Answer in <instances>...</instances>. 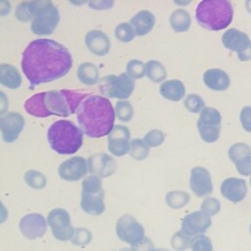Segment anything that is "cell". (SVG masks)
<instances>
[{
	"label": "cell",
	"mask_w": 251,
	"mask_h": 251,
	"mask_svg": "<svg viewBox=\"0 0 251 251\" xmlns=\"http://www.w3.org/2000/svg\"><path fill=\"white\" fill-rule=\"evenodd\" d=\"M22 70L29 82V88L56 80L69 73L73 66L70 51L61 43L39 38L25 47L22 57Z\"/></svg>",
	"instance_id": "1"
},
{
	"label": "cell",
	"mask_w": 251,
	"mask_h": 251,
	"mask_svg": "<svg viewBox=\"0 0 251 251\" xmlns=\"http://www.w3.org/2000/svg\"><path fill=\"white\" fill-rule=\"evenodd\" d=\"M86 96L85 92L61 89L36 93L25 103V112L37 118L49 116L69 117L77 111Z\"/></svg>",
	"instance_id": "2"
},
{
	"label": "cell",
	"mask_w": 251,
	"mask_h": 251,
	"mask_svg": "<svg viewBox=\"0 0 251 251\" xmlns=\"http://www.w3.org/2000/svg\"><path fill=\"white\" fill-rule=\"evenodd\" d=\"M76 120L86 136L99 138L109 135L114 128L115 109L106 97L90 95L77 108Z\"/></svg>",
	"instance_id": "3"
},
{
	"label": "cell",
	"mask_w": 251,
	"mask_h": 251,
	"mask_svg": "<svg viewBox=\"0 0 251 251\" xmlns=\"http://www.w3.org/2000/svg\"><path fill=\"white\" fill-rule=\"evenodd\" d=\"M16 18L22 22H30L34 34H52L60 21V14L51 1L22 2L16 8Z\"/></svg>",
	"instance_id": "4"
},
{
	"label": "cell",
	"mask_w": 251,
	"mask_h": 251,
	"mask_svg": "<svg viewBox=\"0 0 251 251\" xmlns=\"http://www.w3.org/2000/svg\"><path fill=\"white\" fill-rule=\"evenodd\" d=\"M82 139V130L68 120L56 121L47 131V140L51 149L61 155L75 153L80 148Z\"/></svg>",
	"instance_id": "5"
},
{
	"label": "cell",
	"mask_w": 251,
	"mask_h": 251,
	"mask_svg": "<svg viewBox=\"0 0 251 251\" xmlns=\"http://www.w3.org/2000/svg\"><path fill=\"white\" fill-rule=\"evenodd\" d=\"M198 24L209 30H221L229 25L233 17V8L226 0L201 1L196 8Z\"/></svg>",
	"instance_id": "6"
},
{
	"label": "cell",
	"mask_w": 251,
	"mask_h": 251,
	"mask_svg": "<svg viewBox=\"0 0 251 251\" xmlns=\"http://www.w3.org/2000/svg\"><path fill=\"white\" fill-rule=\"evenodd\" d=\"M80 207L92 216H99L105 211L104 190L99 176L91 175L82 180Z\"/></svg>",
	"instance_id": "7"
},
{
	"label": "cell",
	"mask_w": 251,
	"mask_h": 251,
	"mask_svg": "<svg viewBox=\"0 0 251 251\" xmlns=\"http://www.w3.org/2000/svg\"><path fill=\"white\" fill-rule=\"evenodd\" d=\"M133 89L134 81L126 73L119 75H106L102 77L99 82V90L101 93L110 98L126 99L131 95Z\"/></svg>",
	"instance_id": "8"
},
{
	"label": "cell",
	"mask_w": 251,
	"mask_h": 251,
	"mask_svg": "<svg viewBox=\"0 0 251 251\" xmlns=\"http://www.w3.org/2000/svg\"><path fill=\"white\" fill-rule=\"evenodd\" d=\"M222 117L220 112L212 107H205L197 121V128L200 137L207 143H213L218 140L221 133Z\"/></svg>",
	"instance_id": "9"
},
{
	"label": "cell",
	"mask_w": 251,
	"mask_h": 251,
	"mask_svg": "<svg viewBox=\"0 0 251 251\" xmlns=\"http://www.w3.org/2000/svg\"><path fill=\"white\" fill-rule=\"evenodd\" d=\"M118 237L131 247L137 245L145 238V231L141 224L130 215H123L116 223Z\"/></svg>",
	"instance_id": "10"
},
{
	"label": "cell",
	"mask_w": 251,
	"mask_h": 251,
	"mask_svg": "<svg viewBox=\"0 0 251 251\" xmlns=\"http://www.w3.org/2000/svg\"><path fill=\"white\" fill-rule=\"evenodd\" d=\"M47 224L52 231L53 236L60 241L71 240L75 228L71 223V217L67 210L55 208L47 216Z\"/></svg>",
	"instance_id": "11"
},
{
	"label": "cell",
	"mask_w": 251,
	"mask_h": 251,
	"mask_svg": "<svg viewBox=\"0 0 251 251\" xmlns=\"http://www.w3.org/2000/svg\"><path fill=\"white\" fill-rule=\"evenodd\" d=\"M222 42L226 49L237 52L240 61L251 59V40L246 33L236 28H229L223 34Z\"/></svg>",
	"instance_id": "12"
},
{
	"label": "cell",
	"mask_w": 251,
	"mask_h": 251,
	"mask_svg": "<svg viewBox=\"0 0 251 251\" xmlns=\"http://www.w3.org/2000/svg\"><path fill=\"white\" fill-rule=\"evenodd\" d=\"M211 217L202 211H195L185 215L181 221V231L191 238L204 234L211 226Z\"/></svg>",
	"instance_id": "13"
},
{
	"label": "cell",
	"mask_w": 251,
	"mask_h": 251,
	"mask_svg": "<svg viewBox=\"0 0 251 251\" xmlns=\"http://www.w3.org/2000/svg\"><path fill=\"white\" fill-rule=\"evenodd\" d=\"M22 234L27 239L42 237L47 229V222L41 214L31 213L24 216L19 223Z\"/></svg>",
	"instance_id": "14"
},
{
	"label": "cell",
	"mask_w": 251,
	"mask_h": 251,
	"mask_svg": "<svg viewBox=\"0 0 251 251\" xmlns=\"http://www.w3.org/2000/svg\"><path fill=\"white\" fill-rule=\"evenodd\" d=\"M129 129L123 125L115 126L108 135V150L114 156L121 157L129 152Z\"/></svg>",
	"instance_id": "15"
},
{
	"label": "cell",
	"mask_w": 251,
	"mask_h": 251,
	"mask_svg": "<svg viewBox=\"0 0 251 251\" xmlns=\"http://www.w3.org/2000/svg\"><path fill=\"white\" fill-rule=\"evenodd\" d=\"M88 171L87 161L82 157H72L63 163L58 168L59 176L67 181H76L82 178Z\"/></svg>",
	"instance_id": "16"
},
{
	"label": "cell",
	"mask_w": 251,
	"mask_h": 251,
	"mask_svg": "<svg viewBox=\"0 0 251 251\" xmlns=\"http://www.w3.org/2000/svg\"><path fill=\"white\" fill-rule=\"evenodd\" d=\"M25 126V119L19 113H8L1 117L0 128L2 138L5 142H14Z\"/></svg>",
	"instance_id": "17"
},
{
	"label": "cell",
	"mask_w": 251,
	"mask_h": 251,
	"mask_svg": "<svg viewBox=\"0 0 251 251\" xmlns=\"http://www.w3.org/2000/svg\"><path fill=\"white\" fill-rule=\"evenodd\" d=\"M190 188L197 197H205L213 192L210 173L203 167H194L190 172Z\"/></svg>",
	"instance_id": "18"
},
{
	"label": "cell",
	"mask_w": 251,
	"mask_h": 251,
	"mask_svg": "<svg viewBox=\"0 0 251 251\" xmlns=\"http://www.w3.org/2000/svg\"><path fill=\"white\" fill-rule=\"evenodd\" d=\"M87 164L89 173L101 177L110 176L117 169L115 160L105 153H96L91 155L87 160Z\"/></svg>",
	"instance_id": "19"
},
{
	"label": "cell",
	"mask_w": 251,
	"mask_h": 251,
	"mask_svg": "<svg viewBox=\"0 0 251 251\" xmlns=\"http://www.w3.org/2000/svg\"><path fill=\"white\" fill-rule=\"evenodd\" d=\"M222 195L232 203L242 201L247 194V184L242 178L228 177L221 184Z\"/></svg>",
	"instance_id": "20"
},
{
	"label": "cell",
	"mask_w": 251,
	"mask_h": 251,
	"mask_svg": "<svg viewBox=\"0 0 251 251\" xmlns=\"http://www.w3.org/2000/svg\"><path fill=\"white\" fill-rule=\"evenodd\" d=\"M84 40L87 49L96 56H105L110 51L111 44L109 37L102 30H89Z\"/></svg>",
	"instance_id": "21"
},
{
	"label": "cell",
	"mask_w": 251,
	"mask_h": 251,
	"mask_svg": "<svg viewBox=\"0 0 251 251\" xmlns=\"http://www.w3.org/2000/svg\"><path fill=\"white\" fill-rule=\"evenodd\" d=\"M203 80L206 86L212 90L224 91L230 84L228 75L221 69H209L203 75Z\"/></svg>",
	"instance_id": "22"
},
{
	"label": "cell",
	"mask_w": 251,
	"mask_h": 251,
	"mask_svg": "<svg viewBox=\"0 0 251 251\" xmlns=\"http://www.w3.org/2000/svg\"><path fill=\"white\" fill-rule=\"evenodd\" d=\"M129 24L134 28L136 35L142 36L152 30L155 25V17L151 12L147 10H142L136 13L130 19Z\"/></svg>",
	"instance_id": "23"
},
{
	"label": "cell",
	"mask_w": 251,
	"mask_h": 251,
	"mask_svg": "<svg viewBox=\"0 0 251 251\" xmlns=\"http://www.w3.org/2000/svg\"><path fill=\"white\" fill-rule=\"evenodd\" d=\"M159 91L165 99L177 102L183 98L185 94V87L182 81L178 79H170L164 81L160 85Z\"/></svg>",
	"instance_id": "24"
},
{
	"label": "cell",
	"mask_w": 251,
	"mask_h": 251,
	"mask_svg": "<svg viewBox=\"0 0 251 251\" xmlns=\"http://www.w3.org/2000/svg\"><path fill=\"white\" fill-rule=\"evenodd\" d=\"M0 82L3 86L16 89L22 84V76L18 70L8 64H1L0 66Z\"/></svg>",
	"instance_id": "25"
},
{
	"label": "cell",
	"mask_w": 251,
	"mask_h": 251,
	"mask_svg": "<svg viewBox=\"0 0 251 251\" xmlns=\"http://www.w3.org/2000/svg\"><path fill=\"white\" fill-rule=\"evenodd\" d=\"M76 75L77 78L86 85H93L99 81V71L97 67L90 62L80 64L77 68Z\"/></svg>",
	"instance_id": "26"
},
{
	"label": "cell",
	"mask_w": 251,
	"mask_h": 251,
	"mask_svg": "<svg viewBox=\"0 0 251 251\" xmlns=\"http://www.w3.org/2000/svg\"><path fill=\"white\" fill-rule=\"evenodd\" d=\"M170 25L176 32H184L190 27V15L184 9H176L171 14Z\"/></svg>",
	"instance_id": "27"
},
{
	"label": "cell",
	"mask_w": 251,
	"mask_h": 251,
	"mask_svg": "<svg viewBox=\"0 0 251 251\" xmlns=\"http://www.w3.org/2000/svg\"><path fill=\"white\" fill-rule=\"evenodd\" d=\"M145 74L154 82H161L167 77L166 68L156 60H150L145 65Z\"/></svg>",
	"instance_id": "28"
},
{
	"label": "cell",
	"mask_w": 251,
	"mask_h": 251,
	"mask_svg": "<svg viewBox=\"0 0 251 251\" xmlns=\"http://www.w3.org/2000/svg\"><path fill=\"white\" fill-rule=\"evenodd\" d=\"M166 203L170 208L180 209L188 204L190 201V195L185 191L173 190L166 194Z\"/></svg>",
	"instance_id": "29"
},
{
	"label": "cell",
	"mask_w": 251,
	"mask_h": 251,
	"mask_svg": "<svg viewBox=\"0 0 251 251\" xmlns=\"http://www.w3.org/2000/svg\"><path fill=\"white\" fill-rule=\"evenodd\" d=\"M129 155L134 160H144L149 155V147L140 138H134L130 141Z\"/></svg>",
	"instance_id": "30"
},
{
	"label": "cell",
	"mask_w": 251,
	"mask_h": 251,
	"mask_svg": "<svg viewBox=\"0 0 251 251\" xmlns=\"http://www.w3.org/2000/svg\"><path fill=\"white\" fill-rule=\"evenodd\" d=\"M25 183L34 189H42L47 183L45 176L35 170H28L25 173Z\"/></svg>",
	"instance_id": "31"
},
{
	"label": "cell",
	"mask_w": 251,
	"mask_h": 251,
	"mask_svg": "<svg viewBox=\"0 0 251 251\" xmlns=\"http://www.w3.org/2000/svg\"><path fill=\"white\" fill-rule=\"evenodd\" d=\"M115 36L121 42H129L135 36V30L130 24L121 23L115 28Z\"/></svg>",
	"instance_id": "32"
},
{
	"label": "cell",
	"mask_w": 251,
	"mask_h": 251,
	"mask_svg": "<svg viewBox=\"0 0 251 251\" xmlns=\"http://www.w3.org/2000/svg\"><path fill=\"white\" fill-rule=\"evenodd\" d=\"M192 238L183 231H176L171 238V246L176 251H184L190 247Z\"/></svg>",
	"instance_id": "33"
},
{
	"label": "cell",
	"mask_w": 251,
	"mask_h": 251,
	"mask_svg": "<svg viewBox=\"0 0 251 251\" xmlns=\"http://www.w3.org/2000/svg\"><path fill=\"white\" fill-rule=\"evenodd\" d=\"M228 156L233 163L242 158L251 157V147L245 143H235L229 147Z\"/></svg>",
	"instance_id": "34"
},
{
	"label": "cell",
	"mask_w": 251,
	"mask_h": 251,
	"mask_svg": "<svg viewBox=\"0 0 251 251\" xmlns=\"http://www.w3.org/2000/svg\"><path fill=\"white\" fill-rule=\"evenodd\" d=\"M115 113L122 122H128L133 116V107L128 101H118L115 105Z\"/></svg>",
	"instance_id": "35"
},
{
	"label": "cell",
	"mask_w": 251,
	"mask_h": 251,
	"mask_svg": "<svg viewBox=\"0 0 251 251\" xmlns=\"http://www.w3.org/2000/svg\"><path fill=\"white\" fill-rule=\"evenodd\" d=\"M92 240V234L91 232L84 227H78L75 228L73 234V237L71 239V242L74 245L79 246V247H84L88 245Z\"/></svg>",
	"instance_id": "36"
},
{
	"label": "cell",
	"mask_w": 251,
	"mask_h": 251,
	"mask_svg": "<svg viewBox=\"0 0 251 251\" xmlns=\"http://www.w3.org/2000/svg\"><path fill=\"white\" fill-rule=\"evenodd\" d=\"M126 74L132 79L142 78L145 75V65L139 60H130L126 64Z\"/></svg>",
	"instance_id": "37"
},
{
	"label": "cell",
	"mask_w": 251,
	"mask_h": 251,
	"mask_svg": "<svg viewBox=\"0 0 251 251\" xmlns=\"http://www.w3.org/2000/svg\"><path fill=\"white\" fill-rule=\"evenodd\" d=\"M204 100L197 94L191 93L186 96L184 99V107L190 112V113H198L201 112L205 107Z\"/></svg>",
	"instance_id": "38"
},
{
	"label": "cell",
	"mask_w": 251,
	"mask_h": 251,
	"mask_svg": "<svg viewBox=\"0 0 251 251\" xmlns=\"http://www.w3.org/2000/svg\"><path fill=\"white\" fill-rule=\"evenodd\" d=\"M190 249L191 251H213V244L208 236L200 234L192 238Z\"/></svg>",
	"instance_id": "39"
},
{
	"label": "cell",
	"mask_w": 251,
	"mask_h": 251,
	"mask_svg": "<svg viewBox=\"0 0 251 251\" xmlns=\"http://www.w3.org/2000/svg\"><path fill=\"white\" fill-rule=\"evenodd\" d=\"M200 209L202 212L212 217L217 215L221 210V202L214 197H207L201 203Z\"/></svg>",
	"instance_id": "40"
},
{
	"label": "cell",
	"mask_w": 251,
	"mask_h": 251,
	"mask_svg": "<svg viewBox=\"0 0 251 251\" xmlns=\"http://www.w3.org/2000/svg\"><path fill=\"white\" fill-rule=\"evenodd\" d=\"M165 140V134L159 129H152L148 131L143 138V141L148 147L160 146Z\"/></svg>",
	"instance_id": "41"
},
{
	"label": "cell",
	"mask_w": 251,
	"mask_h": 251,
	"mask_svg": "<svg viewBox=\"0 0 251 251\" xmlns=\"http://www.w3.org/2000/svg\"><path fill=\"white\" fill-rule=\"evenodd\" d=\"M234 164H235L237 172L240 175H242L244 176L251 175V157L242 158V159L236 161Z\"/></svg>",
	"instance_id": "42"
},
{
	"label": "cell",
	"mask_w": 251,
	"mask_h": 251,
	"mask_svg": "<svg viewBox=\"0 0 251 251\" xmlns=\"http://www.w3.org/2000/svg\"><path fill=\"white\" fill-rule=\"evenodd\" d=\"M239 119L242 127L246 131L251 132V106H245L242 108Z\"/></svg>",
	"instance_id": "43"
},
{
	"label": "cell",
	"mask_w": 251,
	"mask_h": 251,
	"mask_svg": "<svg viewBox=\"0 0 251 251\" xmlns=\"http://www.w3.org/2000/svg\"><path fill=\"white\" fill-rule=\"evenodd\" d=\"M154 249L153 243L150 239L144 238L141 242H139L137 245L132 246L130 251H152Z\"/></svg>",
	"instance_id": "44"
},
{
	"label": "cell",
	"mask_w": 251,
	"mask_h": 251,
	"mask_svg": "<svg viewBox=\"0 0 251 251\" xmlns=\"http://www.w3.org/2000/svg\"><path fill=\"white\" fill-rule=\"evenodd\" d=\"M113 5V2H89V6L92 9H96V10H101V9H109L111 8Z\"/></svg>",
	"instance_id": "45"
},
{
	"label": "cell",
	"mask_w": 251,
	"mask_h": 251,
	"mask_svg": "<svg viewBox=\"0 0 251 251\" xmlns=\"http://www.w3.org/2000/svg\"><path fill=\"white\" fill-rule=\"evenodd\" d=\"M152 251H171V250L167 248H154Z\"/></svg>",
	"instance_id": "46"
},
{
	"label": "cell",
	"mask_w": 251,
	"mask_h": 251,
	"mask_svg": "<svg viewBox=\"0 0 251 251\" xmlns=\"http://www.w3.org/2000/svg\"><path fill=\"white\" fill-rule=\"evenodd\" d=\"M246 7H247V10L251 13V1L246 2Z\"/></svg>",
	"instance_id": "47"
},
{
	"label": "cell",
	"mask_w": 251,
	"mask_h": 251,
	"mask_svg": "<svg viewBox=\"0 0 251 251\" xmlns=\"http://www.w3.org/2000/svg\"><path fill=\"white\" fill-rule=\"evenodd\" d=\"M249 231H250V234H251V224H250V226H249Z\"/></svg>",
	"instance_id": "48"
},
{
	"label": "cell",
	"mask_w": 251,
	"mask_h": 251,
	"mask_svg": "<svg viewBox=\"0 0 251 251\" xmlns=\"http://www.w3.org/2000/svg\"><path fill=\"white\" fill-rule=\"evenodd\" d=\"M250 185H251V177H250Z\"/></svg>",
	"instance_id": "49"
}]
</instances>
